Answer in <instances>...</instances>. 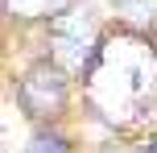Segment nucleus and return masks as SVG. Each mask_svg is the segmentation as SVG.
<instances>
[{"mask_svg":"<svg viewBox=\"0 0 157 153\" xmlns=\"http://www.w3.org/2000/svg\"><path fill=\"white\" fill-rule=\"evenodd\" d=\"M149 153H157V145H149Z\"/></svg>","mask_w":157,"mask_h":153,"instance_id":"nucleus-6","label":"nucleus"},{"mask_svg":"<svg viewBox=\"0 0 157 153\" xmlns=\"http://www.w3.org/2000/svg\"><path fill=\"white\" fill-rule=\"evenodd\" d=\"M99 21L87 8H62L50 21V54L62 71L71 75H87L91 62L99 58Z\"/></svg>","mask_w":157,"mask_h":153,"instance_id":"nucleus-2","label":"nucleus"},{"mask_svg":"<svg viewBox=\"0 0 157 153\" xmlns=\"http://www.w3.org/2000/svg\"><path fill=\"white\" fill-rule=\"evenodd\" d=\"M25 153H66V145L58 137H50V132H37V137L25 145Z\"/></svg>","mask_w":157,"mask_h":153,"instance_id":"nucleus-5","label":"nucleus"},{"mask_svg":"<svg viewBox=\"0 0 157 153\" xmlns=\"http://www.w3.org/2000/svg\"><path fill=\"white\" fill-rule=\"evenodd\" d=\"M17 99H21V108L29 116H54L66 104V75H62V66H50V62L33 66L21 79V87H17Z\"/></svg>","mask_w":157,"mask_h":153,"instance_id":"nucleus-3","label":"nucleus"},{"mask_svg":"<svg viewBox=\"0 0 157 153\" xmlns=\"http://www.w3.org/2000/svg\"><path fill=\"white\" fill-rule=\"evenodd\" d=\"M116 13L136 33H153L157 29V0H116Z\"/></svg>","mask_w":157,"mask_h":153,"instance_id":"nucleus-4","label":"nucleus"},{"mask_svg":"<svg viewBox=\"0 0 157 153\" xmlns=\"http://www.w3.org/2000/svg\"><path fill=\"white\" fill-rule=\"evenodd\" d=\"M87 79H91V99L103 116H112V120L132 116L157 91V54L141 37H120L99 50Z\"/></svg>","mask_w":157,"mask_h":153,"instance_id":"nucleus-1","label":"nucleus"}]
</instances>
